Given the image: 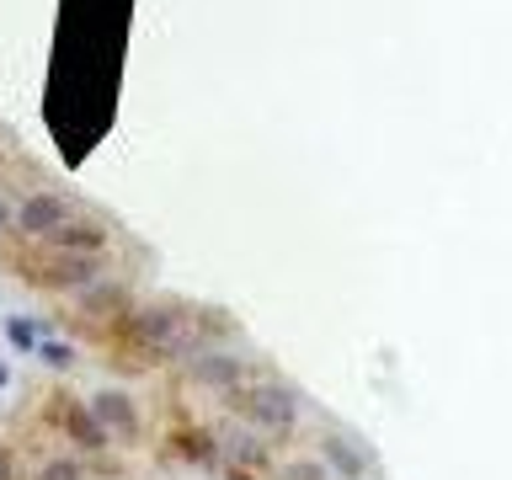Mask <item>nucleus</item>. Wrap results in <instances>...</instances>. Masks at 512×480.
<instances>
[{
  "instance_id": "f257e3e1",
  "label": "nucleus",
  "mask_w": 512,
  "mask_h": 480,
  "mask_svg": "<svg viewBox=\"0 0 512 480\" xmlns=\"http://www.w3.org/2000/svg\"><path fill=\"white\" fill-rule=\"evenodd\" d=\"M240 411H246L251 427H267V432H288L299 422V400L283 384H256V390H246L240 395Z\"/></svg>"
},
{
  "instance_id": "f03ea898",
  "label": "nucleus",
  "mask_w": 512,
  "mask_h": 480,
  "mask_svg": "<svg viewBox=\"0 0 512 480\" xmlns=\"http://www.w3.org/2000/svg\"><path fill=\"white\" fill-rule=\"evenodd\" d=\"M22 272L43 288H86L96 278V256H64V251H48L43 262H22Z\"/></svg>"
},
{
  "instance_id": "7ed1b4c3",
  "label": "nucleus",
  "mask_w": 512,
  "mask_h": 480,
  "mask_svg": "<svg viewBox=\"0 0 512 480\" xmlns=\"http://www.w3.org/2000/svg\"><path fill=\"white\" fill-rule=\"evenodd\" d=\"M80 214V208H70V203H64L59 198V192H32V198L22 203V208H16V230H22V235H54V230H64V224H70Z\"/></svg>"
},
{
  "instance_id": "20e7f679",
  "label": "nucleus",
  "mask_w": 512,
  "mask_h": 480,
  "mask_svg": "<svg viewBox=\"0 0 512 480\" xmlns=\"http://www.w3.org/2000/svg\"><path fill=\"white\" fill-rule=\"evenodd\" d=\"M102 246H107V224L86 214H75L64 230L48 235V251H64V256H102Z\"/></svg>"
},
{
  "instance_id": "39448f33",
  "label": "nucleus",
  "mask_w": 512,
  "mask_h": 480,
  "mask_svg": "<svg viewBox=\"0 0 512 480\" xmlns=\"http://www.w3.org/2000/svg\"><path fill=\"white\" fill-rule=\"evenodd\" d=\"M86 406H91L96 422H102L107 432H118V438H134V432H139V406L123 390H91Z\"/></svg>"
},
{
  "instance_id": "423d86ee",
  "label": "nucleus",
  "mask_w": 512,
  "mask_h": 480,
  "mask_svg": "<svg viewBox=\"0 0 512 480\" xmlns=\"http://www.w3.org/2000/svg\"><path fill=\"white\" fill-rule=\"evenodd\" d=\"M320 454H326V470H336L342 480H363L368 475V448H358L352 438H342V432H326V438H320Z\"/></svg>"
},
{
  "instance_id": "0eeeda50",
  "label": "nucleus",
  "mask_w": 512,
  "mask_h": 480,
  "mask_svg": "<svg viewBox=\"0 0 512 480\" xmlns=\"http://www.w3.org/2000/svg\"><path fill=\"white\" fill-rule=\"evenodd\" d=\"M192 379L219 384V390H235V384L246 379V363L230 358V352H198V358H192Z\"/></svg>"
},
{
  "instance_id": "6e6552de",
  "label": "nucleus",
  "mask_w": 512,
  "mask_h": 480,
  "mask_svg": "<svg viewBox=\"0 0 512 480\" xmlns=\"http://www.w3.org/2000/svg\"><path fill=\"white\" fill-rule=\"evenodd\" d=\"M64 432H70L80 448H91V454H102L107 438H112V432L91 416V406H70V411H64Z\"/></svg>"
},
{
  "instance_id": "1a4fd4ad",
  "label": "nucleus",
  "mask_w": 512,
  "mask_h": 480,
  "mask_svg": "<svg viewBox=\"0 0 512 480\" xmlns=\"http://www.w3.org/2000/svg\"><path fill=\"white\" fill-rule=\"evenodd\" d=\"M171 448H176L182 459H192V464H219V443L208 438L203 427H182V432L171 438Z\"/></svg>"
},
{
  "instance_id": "9d476101",
  "label": "nucleus",
  "mask_w": 512,
  "mask_h": 480,
  "mask_svg": "<svg viewBox=\"0 0 512 480\" xmlns=\"http://www.w3.org/2000/svg\"><path fill=\"white\" fill-rule=\"evenodd\" d=\"M6 336L16 347H38V320H27V315H11L6 320Z\"/></svg>"
},
{
  "instance_id": "9b49d317",
  "label": "nucleus",
  "mask_w": 512,
  "mask_h": 480,
  "mask_svg": "<svg viewBox=\"0 0 512 480\" xmlns=\"http://www.w3.org/2000/svg\"><path fill=\"white\" fill-rule=\"evenodd\" d=\"M38 480H86V470H80L75 459H48L38 470Z\"/></svg>"
},
{
  "instance_id": "f8f14e48",
  "label": "nucleus",
  "mask_w": 512,
  "mask_h": 480,
  "mask_svg": "<svg viewBox=\"0 0 512 480\" xmlns=\"http://www.w3.org/2000/svg\"><path fill=\"white\" fill-rule=\"evenodd\" d=\"M38 358H43L48 368H70V363H75V352L64 347V342H43V347H38Z\"/></svg>"
},
{
  "instance_id": "ddd939ff",
  "label": "nucleus",
  "mask_w": 512,
  "mask_h": 480,
  "mask_svg": "<svg viewBox=\"0 0 512 480\" xmlns=\"http://www.w3.org/2000/svg\"><path fill=\"white\" fill-rule=\"evenodd\" d=\"M0 480H11V454L0 448Z\"/></svg>"
},
{
  "instance_id": "4468645a",
  "label": "nucleus",
  "mask_w": 512,
  "mask_h": 480,
  "mask_svg": "<svg viewBox=\"0 0 512 480\" xmlns=\"http://www.w3.org/2000/svg\"><path fill=\"white\" fill-rule=\"evenodd\" d=\"M6 379H11V374H6V363H0V390H6Z\"/></svg>"
},
{
  "instance_id": "2eb2a0df",
  "label": "nucleus",
  "mask_w": 512,
  "mask_h": 480,
  "mask_svg": "<svg viewBox=\"0 0 512 480\" xmlns=\"http://www.w3.org/2000/svg\"><path fill=\"white\" fill-rule=\"evenodd\" d=\"M6 219H11V208H6V203H0V224H6Z\"/></svg>"
}]
</instances>
